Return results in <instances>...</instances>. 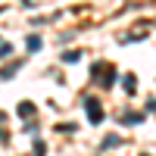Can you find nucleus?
Here are the masks:
<instances>
[{"label":"nucleus","mask_w":156,"mask_h":156,"mask_svg":"<svg viewBox=\"0 0 156 156\" xmlns=\"http://www.w3.org/2000/svg\"><path fill=\"white\" fill-rule=\"evenodd\" d=\"M140 119H144V115H137V112H131V115H122V122H125V125H137Z\"/></svg>","instance_id":"obj_7"},{"label":"nucleus","mask_w":156,"mask_h":156,"mask_svg":"<svg viewBox=\"0 0 156 156\" xmlns=\"http://www.w3.org/2000/svg\"><path fill=\"white\" fill-rule=\"evenodd\" d=\"M122 84H125V90H128V94H134V87H137V78H134V75H125V78H122Z\"/></svg>","instance_id":"obj_2"},{"label":"nucleus","mask_w":156,"mask_h":156,"mask_svg":"<svg viewBox=\"0 0 156 156\" xmlns=\"http://www.w3.org/2000/svg\"><path fill=\"white\" fill-rule=\"evenodd\" d=\"M140 156H150V153H140Z\"/></svg>","instance_id":"obj_10"},{"label":"nucleus","mask_w":156,"mask_h":156,"mask_svg":"<svg viewBox=\"0 0 156 156\" xmlns=\"http://www.w3.org/2000/svg\"><path fill=\"white\" fill-rule=\"evenodd\" d=\"M9 53H12V47L9 44H0V56H9Z\"/></svg>","instance_id":"obj_9"},{"label":"nucleus","mask_w":156,"mask_h":156,"mask_svg":"<svg viewBox=\"0 0 156 156\" xmlns=\"http://www.w3.org/2000/svg\"><path fill=\"white\" fill-rule=\"evenodd\" d=\"M81 59V53H78V50H69V53H62V62H78Z\"/></svg>","instance_id":"obj_6"},{"label":"nucleus","mask_w":156,"mask_h":156,"mask_svg":"<svg viewBox=\"0 0 156 156\" xmlns=\"http://www.w3.org/2000/svg\"><path fill=\"white\" fill-rule=\"evenodd\" d=\"M19 115H22V119L34 115V103H19Z\"/></svg>","instance_id":"obj_3"},{"label":"nucleus","mask_w":156,"mask_h":156,"mask_svg":"<svg viewBox=\"0 0 156 156\" xmlns=\"http://www.w3.org/2000/svg\"><path fill=\"white\" fill-rule=\"evenodd\" d=\"M16 69H19V66H16V62H12V66H9V69H0V78H12V75H16Z\"/></svg>","instance_id":"obj_8"},{"label":"nucleus","mask_w":156,"mask_h":156,"mask_svg":"<svg viewBox=\"0 0 156 156\" xmlns=\"http://www.w3.org/2000/svg\"><path fill=\"white\" fill-rule=\"evenodd\" d=\"M25 47H28V53H37V50H41V37H37V34H31Z\"/></svg>","instance_id":"obj_4"},{"label":"nucleus","mask_w":156,"mask_h":156,"mask_svg":"<svg viewBox=\"0 0 156 156\" xmlns=\"http://www.w3.org/2000/svg\"><path fill=\"white\" fill-rule=\"evenodd\" d=\"M84 106H87V112H90V122L97 125V122L103 119V112H100V103H97L94 97H87V100H84Z\"/></svg>","instance_id":"obj_1"},{"label":"nucleus","mask_w":156,"mask_h":156,"mask_svg":"<svg viewBox=\"0 0 156 156\" xmlns=\"http://www.w3.org/2000/svg\"><path fill=\"white\" fill-rule=\"evenodd\" d=\"M106 147H119V134H106V137H103V150H106Z\"/></svg>","instance_id":"obj_5"}]
</instances>
